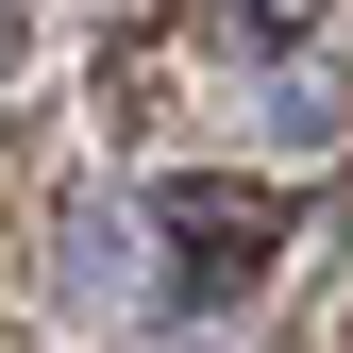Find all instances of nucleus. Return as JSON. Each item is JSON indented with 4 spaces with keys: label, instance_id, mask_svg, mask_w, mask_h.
I'll return each instance as SVG.
<instances>
[{
    "label": "nucleus",
    "instance_id": "obj_1",
    "mask_svg": "<svg viewBox=\"0 0 353 353\" xmlns=\"http://www.w3.org/2000/svg\"><path fill=\"white\" fill-rule=\"evenodd\" d=\"M270 236H286V202H252V185H185V270H202V286H236Z\"/></svg>",
    "mask_w": 353,
    "mask_h": 353
}]
</instances>
